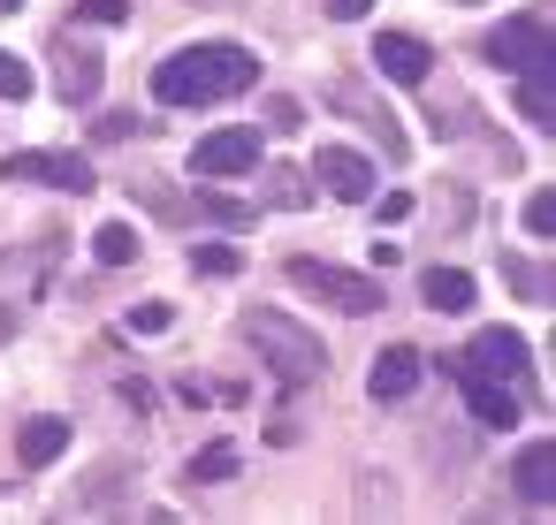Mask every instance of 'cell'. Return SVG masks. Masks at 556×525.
I'll list each match as a JSON object with an SVG mask.
<instances>
[{"instance_id": "6da1fadb", "label": "cell", "mask_w": 556, "mask_h": 525, "mask_svg": "<svg viewBox=\"0 0 556 525\" xmlns=\"http://www.w3.org/2000/svg\"><path fill=\"white\" fill-rule=\"evenodd\" d=\"M260 85V62L244 47H184L153 69V92L168 107H214V100H237Z\"/></svg>"}, {"instance_id": "7a4b0ae2", "label": "cell", "mask_w": 556, "mask_h": 525, "mask_svg": "<svg viewBox=\"0 0 556 525\" xmlns=\"http://www.w3.org/2000/svg\"><path fill=\"white\" fill-rule=\"evenodd\" d=\"M237 328H244V343H252V350L275 366V381H282V388H313V381L328 373L320 335H305L298 320H282V312H244Z\"/></svg>"}, {"instance_id": "3957f363", "label": "cell", "mask_w": 556, "mask_h": 525, "mask_svg": "<svg viewBox=\"0 0 556 525\" xmlns=\"http://www.w3.org/2000/svg\"><path fill=\"white\" fill-rule=\"evenodd\" d=\"M290 282H298L305 297L336 305V312H381V282H374V274H343V267H328V259H290Z\"/></svg>"}, {"instance_id": "277c9868", "label": "cell", "mask_w": 556, "mask_h": 525, "mask_svg": "<svg viewBox=\"0 0 556 525\" xmlns=\"http://www.w3.org/2000/svg\"><path fill=\"white\" fill-rule=\"evenodd\" d=\"M0 176L9 183H47V191H92V161L85 153H9L0 161Z\"/></svg>"}, {"instance_id": "5b68a950", "label": "cell", "mask_w": 556, "mask_h": 525, "mask_svg": "<svg viewBox=\"0 0 556 525\" xmlns=\"http://www.w3.org/2000/svg\"><path fill=\"white\" fill-rule=\"evenodd\" d=\"M260 161V130H206L191 145V176L199 183H222V176H252Z\"/></svg>"}, {"instance_id": "8992f818", "label": "cell", "mask_w": 556, "mask_h": 525, "mask_svg": "<svg viewBox=\"0 0 556 525\" xmlns=\"http://www.w3.org/2000/svg\"><path fill=\"white\" fill-rule=\"evenodd\" d=\"M54 85H62V100H70V107H92V100H100V85H108L100 54H92L77 31H62V39H54Z\"/></svg>"}, {"instance_id": "52a82bcc", "label": "cell", "mask_w": 556, "mask_h": 525, "mask_svg": "<svg viewBox=\"0 0 556 525\" xmlns=\"http://www.w3.org/2000/svg\"><path fill=\"white\" fill-rule=\"evenodd\" d=\"M488 62L495 69H548V24L541 16H518V24H503V31H488Z\"/></svg>"}, {"instance_id": "ba28073f", "label": "cell", "mask_w": 556, "mask_h": 525, "mask_svg": "<svg viewBox=\"0 0 556 525\" xmlns=\"http://www.w3.org/2000/svg\"><path fill=\"white\" fill-rule=\"evenodd\" d=\"M465 366H472V373H488V381H510V388H518V381L533 373V358H526V343H518L510 328H495V335H480V343L465 350Z\"/></svg>"}, {"instance_id": "9c48e42d", "label": "cell", "mask_w": 556, "mask_h": 525, "mask_svg": "<svg viewBox=\"0 0 556 525\" xmlns=\"http://www.w3.org/2000/svg\"><path fill=\"white\" fill-rule=\"evenodd\" d=\"M412 388H419V350H412V343H389V350L374 358V373H366V396H374V404H404Z\"/></svg>"}, {"instance_id": "30bf717a", "label": "cell", "mask_w": 556, "mask_h": 525, "mask_svg": "<svg viewBox=\"0 0 556 525\" xmlns=\"http://www.w3.org/2000/svg\"><path fill=\"white\" fill-rule=\"evenodd\" d=\"M457 381H465V404H472V419L480 426H518V388L510 381H488V373H472V366H457Z\"/></svg>"}, {"instance_id": "8fae6325", "label": "cell", "mask_w": 556, "mask_h": 525, "mask_svg": "<svg viewBox=\"0 0 556 525\" xmlns=\"http://www.w3.org/2000/svg\"><path fill=\"white\" fill-rule=\"evenodd\" d=\"M313 168H320L328 199H351V206H358V199H374V161H366V153H343V145H328Z\"/></svg>"}, {"instance_id": "7c38bea8", "label": "cell", "mask_w": 556, "mask_h": 525, "mask_svg": "<svg viewBox=\"0 0 556 525\" xmlns=\"http://www.w3.org/2000/svg\"><path fill=\"white\" fill-rule=\"evenodd\" d=\"M374 62H381V77H396V85H427V69H434V54H427L412 31H381V39H374Z\"/></svg>"}, {"instance_id": "4fadbf2b", "label": "cell", "mask_w": 556, "mask_h": 525, "mask_svg": "<svg viewBox=\"0 0 556 525\" xmlns=\"http://www.w3.org/2000/svg\"><path fill=\"white\" fill-rule=\"evenodd\" d=\"M518 495H526L533 510H548V495H556V449H548V441H533V449L518 457Z\"/></svg>"}, {"instance_id": "5bb4252c", "label": "cell", "mask_w": 556, "mask_h": 525, "mask_svg": "<svg viewBox=\"0 0 556 525\" xmlns=\"http://www.w3.org/2000/svg\"><path fill=\"white\" fill-rule=\"evenodd\" d=\"M16 449H24V464H54V457L70 449V419H24Z\"/></svg>"}, {"instance_id": "9a60e30c", "label": "cell", "mask_w": 556, "mask_h": 525, "mask_svg": "<svg viewBox=\"0 0 556 525\" xmlns=\"http://www.w3.org/2000/svg\"><path fill=\"white\" fill-rule=\"evenodd\" d=\"M419 297H427L434 312H472V274H457V267H434V274L419 282Z\"/></svg>"}, {"instance_id": "2e32d148", "label": "cell", "mask_w": 556, "mask_h": 525, "mask_svg": "<svg viewBox=\"0 0 556 525\" xmlns=\"http://www.w3.org/2000/svg\"><path fill=\"white\" fill-rule=\"evenodd\" d=\"M92 259H100V267H130V259H138V229H130V221H108V229L92 236Z\"/></svg>"}, {"instance_id": "e0dca14e", "label": "cell", "mask_w": 556, "mask_h": 525, "mask_svg": "<svg viewBox=\"0 0 556 525\" xmlns=\"http://www.w3.org/2000/svg\"><path fill=\"white\" fill-rule=\"evenodd\" d=\"M191 267H199L206 282H229V274H244V259H237V244H199V252H191Z\"/></svg>"}, {"instance_id": "ac0fdd59", "label": "cell", "mask_w": 556, "mask_h": 525, "mask_svg": "<svg viewBox=\"0 0 556 525\" xmlns=\"http://www.w3.org/2000/svg\"><path fill=\"white\" fill-rule=\"evenodd\" d=\"M229 472H237V441H206V449L191 457V479H199V487H206V479H229Z\"/></svg>"}, {"instance_id": "d6986e66", "label": "cell", "mask_w": 556, "mask_h": 525, "mask_svg": "<svg viewBox=\"0 0 556 525\" xmlns=\"http://www.w3.org/2000/svg\"><path fill=\"white\" fill-rule=\"evenodd\" d=\"M518 107H526V123H548V69L518 77Z\"/></svg>"}, {"instance_id": "ffe728a7", "label": "cell", "mask_w": 556, "mask_h": 525, "mask_svg": "<svg viewBox=\"0 0 556 525\" xmlns=\"http://www.w3.org/2000/svg\"><path fill=\"white\" fill-rule=\"evenodd\" d=\"M267 199L290 214V206H305V176H290V168H267Z\"/></svg>"}, {"instance_id": "44dd1931", "label": "cell", "mask_w": 556, "mask_h": 525, "mask_svg": "<svg viewBox=\"0 0 556 525\" xmlns=\"http://www.w3.org/2000/svg\"><path fill=\"white\" fill-rule=\"evenodd\" d=\"M526 229L533 236H556V191H533L526 199Z\"/></svg>"}, {"instance_id": "7402d4cb", "label": "cell", "mask_w": 556, "mask_h": 525, "mask_svg": "<svg viewBox=\"0 0 556 525\" xmlns=\"http://www.w3.org/2000/svg\"><path fill=\"white\" fill-rule=\"evenodd\" d=\"M168 320H176V305H161V297H153V305H138V312H130L123 328H130V335H161Z\"/></svg>"}, {"instance_id": "603a6c76", "label": "cell", "mask_w": 556, "mask_h": 525, "mask_svg": "<svg viewBox=\"0 0 556 525\" xmlns=\"http://www.w3.org/2000/svg\"><path fill=\"white\" fill-rule=\"evenodd\" d=\"M77 24H130V0H77Z\"/></svg>"}, {"instance_id": "cb8c5ba5", "label": "cell", "mask_w": 556, "mask_h": 525, "mask_svg": "<svg viewBox=\"0 0 556 525\" xmlns=\"http://www.w3.org/2000/svg\"><path fill=\"white\" fill-rule=\"evenodd\" d=\"M0 100H31V69L16 54H0Z\"/></svg>"}, {"instance_id": "d4e9b609", "label": "cell", "mask_w": 556, "mask_h": 525, "mask_svg": "<svg viewBox=\"0 0 556 525\" xmlns=\"http://www.w3.org/2000/svg\"><path fill=\"white\" fill-rule=\"evenodd\" d=\"M404 214H412V191H389V199H381V221H389V229H396V221H404Z\"/></svg>"}, {"instance_id": "484cf974", "label": "cell", "mask_w": 556, "mask_h": 525, "mask_svg": "<svg viewBox=\"0 0 556 525\" xmlns=\"http://www.w3.org/2000/svg\"><path fill=\"white\" fill-rule=\"evenodd\" d=\"M366 9H374V0H328V16H336V24H358Z\"/></svg>"}]
</instances>
